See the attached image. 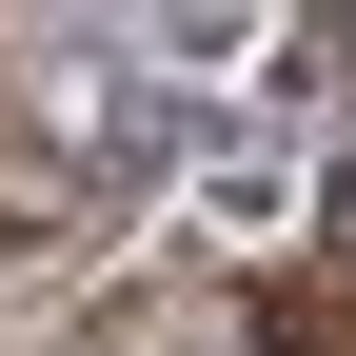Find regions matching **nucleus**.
Wrapping results in <instances>:
<instances>
[{
	"instance_id": "1",
	"label": "nucleus",
	"mask_w": 356,
	"mask_h": 356,
	"mask_svg": "<svg viewBox=\"0 0 356 356\" xmlns=\"http://www.w3.org/2000/svg\"><path fill=\"white\" fill-rule=\"evenodd\" d=\"M317 257H337V277H356V178H337V198H317Z\"/></svg>"
}]
</instances>
